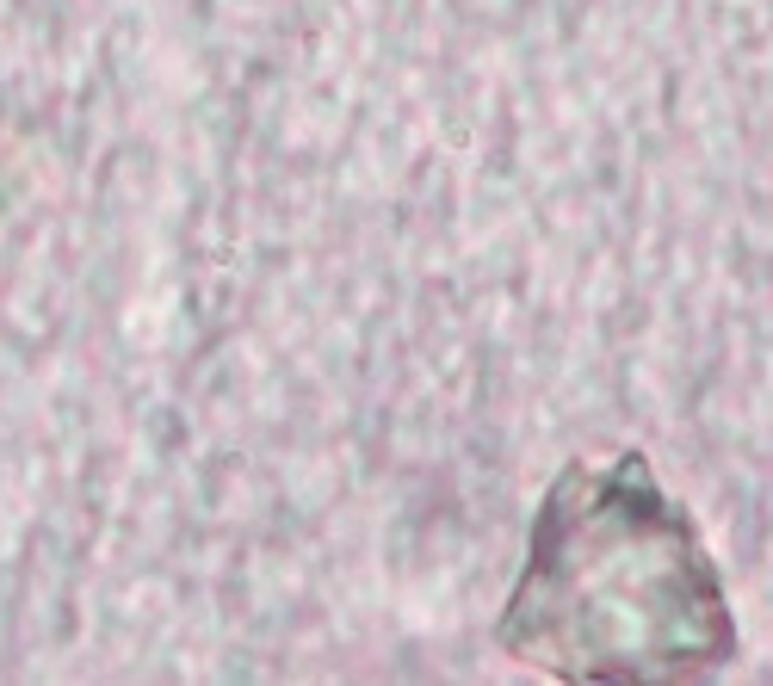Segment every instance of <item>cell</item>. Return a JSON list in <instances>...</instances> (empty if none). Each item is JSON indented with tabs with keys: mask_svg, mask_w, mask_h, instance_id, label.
<instances>
[{
	"mask_svg": "<svg viewBox=\"0 0 773 686\" xmlns=\"http://www.w3.org/2000/svg\"><path fill=\"white\" fill-rule=\"evenodd\" d=\"M501 643L575 680H687L724 662L736 631L693 526L619 457L551 488Z\"/></svg>",
	"mask_w": 773,
	"mask_h": 686,
	"instance_id": "1",
	"label": "cell"
}]
</instances>
